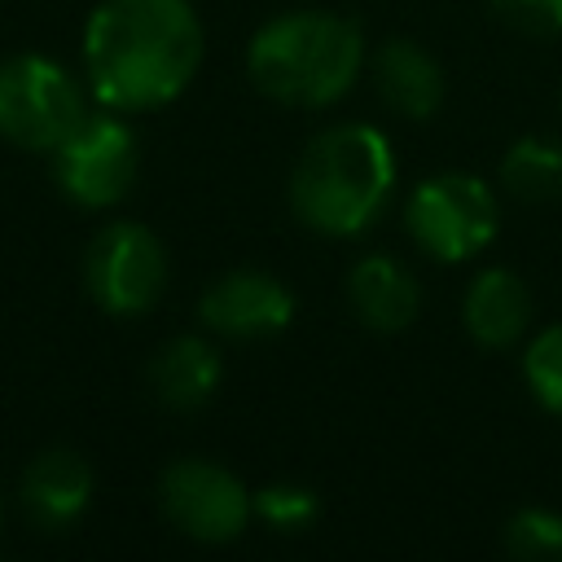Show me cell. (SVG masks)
Masks as SVG:
<instances>
[{"label":"cell","mask_w":562,"mask_h":562,"mask_svg":"<svg viewBox=\"0 0 562 562\" xmlns=\"http://www.w3.org/2000/svg\"><path fill=\"white\" fill-rule=\"evenodd\" d=\"M461 321H465V334L487 351H505V347L522 342V334L531 325L527 281L514 268H483L465 285Z\"/></svg>","instance_id":"cell-11"},{"label":"cell","mask_w":562,"mask_h":562,"mask_svg":"<svg viewBox=\"0 0 562 562\" xmlns=\"http://www.w3.org/2000/svg\"><path fill=\"white\" fill-rule=\"evenodd\" d=\"M88 114L83 88L66 66L40 53L0 61V136L22 149L53 154Z\"/></svg>","instance_id":"cell-5"},{"label":"cell","mask_w":562,"mask_h":562,"mask_svg":"<svg viewBox=\"0 0 562 562\" xmlns=\"http://www.w3.org/2000/svg\"><path fill=\"white\" fill-rule=\"evenodd\" d=\"M522 378L531 386V395L540 400V408L562 417V325L540 329L527 351H522Z\"/></svg>","instance_id":"cell-17"},{"label":"cell","mask_w":562,"mask_h":562,"mask_svg":"<svg viewBox=\"0 0 562 562\" xmlns=\"http://www.w3.org/2000/svg\"><path fill=\"white\" fill-rule=\"evenodd\" d=\"M501 184L518 202H558L562 198V136H518L501 158Z\"/></svg>","instance_id":"cell-15"},{"label":"cell","mask_w":562,"mask_h":562,"mask_svg":"<svg viewBox=\"0 0 562 562\" xmlns=\"http://www.w3.org/2000/svg\"><path fill=\"white\" fill-rule=\"evenodd\" d=\"M149 386L167 408H198L220 386V351L198 334H180L149 360Z\"/></svg>","instance_id":"cell-14"},{"label":"cell","mask_w":562,"mask_h":562,"mask_svg":"<svg viewBox=\"0 0 562 562\" xmlns=\"http://www.w3.org/2000/svg\"><path fill=\"white\" fill-rule=\"evenodd\" d=\"M83 281L97 307L110 316H140L162 299L167 250L145 224L114 220L92 237L83 255Z\"/></svg>","instance_id":"cell-6"},{"label":"cell","mask_w":562,"mask_h":562,"mask_svg":"<svg viewBox=\"0 0 562 562\" xmlns=\"http://www.w3.org/2000/svg\"><path fill=\"white\" fill-rule=\"evenodd\" d=\"M250 505H255V518H263L272 531H303L321 514L316 492L299 483H268L250 496Z\"/></svg>","instance_id":"cell-18"},{"label":"cell","mask_w":562,"mask_h":562,"mask_svg":"<svg viewBox=\"0 0 562 562\" xmlns=\"http://www.w3.org/2000/svg\"><path fill=\"white\" fill-rule=\"evenodd\" d=\"M395 189V149L373 123H334L290 171V211L321 237H360Z\"/></svg>","instance_id":"cell-2"},{"label":"cell","mask_w":562,"mask_h":562,"mask_svg":"<svg viewBox=\"0 0 562 562\" xmlns=\"http://www.w3.org/2000/svg\"><path fill=\"white\" fill-rule=\"evenodd\" d=\"M496 193L474 171H439L422 180L404 206L408 237L439 263H465L496 237Z\"/></svg>","instance_id":"cell-4"},{"label":"cell","mask_w":562,"mask_h":562,"mask_svg":"<svg viewBox=\"0 0 562 562\" xmlns=\"http://www.w3.org/2000/svg\"><path fill=\"white\" fill-rule=\"evenodd\" d=\"M505 549L522 562H562V514L527 505L505 522Z\"/></svg>","instance_id":"cell-16"},{"label":"cell","mask_w":562,"mask_h":562,"mask_svg":"<svg viewBox=\"0 0 562 562\" xmlns=\"http://www.w3.org/2000/svg\"><path fill=\"white\" fill-rule=\"evenodd\" d=\"M487 4L518 35H531V40L562 35V0H487Z\"/></svg>","instance_id":"cell-19"},{"label":"cell","mask_w":562,"mask_h":562,"mask_svg":"<svg viewBox=\"0 0 562 562\" xmlns=\"http://www.w3.org/2000/svg\"><path fill=\"white\" fill-rule=\"evenodd\" d=\"M158 501H162V514L189 540H202V544L237 540L255 514L241 479L215 461H202V457L171 461L158 479Z\"/></svg>","instance_id":"cell-8"},{"label":"cell","mask_w":562,"mask_h":562,"mask_svg":"<svg viewBox=\"0 0 562 562\" xmlns=\"http://www.w3.org/2000/svg\"><path fill=\"white\" fill-rule=\"evenodd\" d=\"M0 527H4V501H0Z\"/></svg>","instance_id":"cell-20"},{"label":"cell","mask_w":562,"mask_h":562,"mask_svg":"<svg viewBox=\"0 0 562 562\" xmlns=\"http://www.w3.org/2000/svg\"><path fill=\"white\" fill-rule=\"evenodd\" d=\"M92 501V465L70 448L40 452L22 474V509L35 527L61 531Z\"/></svg>","instance_id":"cell-12"},{"label":"cell","mask_w":562,"mask_h":562,"mask_svg":"<svg viewBox=\"0 0 562 562\" xmlns=\"http://www.w3.org/2000/svg\"><path fill=\"white\" fill-rule=\"evenodd\" d=\"M347 299L364 329L373 334H400L422 312V285L417 277L391 259V255H364L347 272Z\"/></svg>","instance_id":"cell-10"},{"label":"cell","mask_w":562,"mask_h":562,"mask_svg":"<svg viewBox=\"0 0 562 562\" xmlns=\"http://www.w3.org/2000/svg\"><path fill=\"white\" fill-rule=\"evenodd\" d=\"M202 22L189 0H101L83 31V66L105 110H158L202 66Z\"/></svg>","instance_id":"cell-1"},{"label":"cell","mask_w":562,"mask_h":562,"mask_svg":"<svg viewBox=\"0 0 562 562\" xmlns=\"http://www.w3.org/2000/svg\"><path fill=\"white\" fill-rule=\"evenodd\" d=\"M198 321L220 338H268L294 321V294L263 268H233L198 299Z\"/></svg>","instance_id":"cell-9"},{"label":"cell","mask_w":562,"mask_h":562,"mask_svg":"<svg viewBox=\"0 0 562 562\" xmlns=\"http://www.w3.org/2000/svg\"><path fill=\"white\" fill-rule=\"evenodd\" d=\"M369 75L378 97L400 119H430L443 105V70L413 40H386L369 53Z\"/></svg>","instance_id":"cell-13"},{"label":"cell","mask_w":562,"mask_h":562,"mask_svg":"<svg viewBox=\"0 0 562 562\" xmlns=\"http://www.w3.org/2000/svg\"><path fill=\"white\" fill-rule=\"evenodd\" d=\"M369 53L351 18L325 9H290L268 18L246 48L250 83L281 105L321 110L351 92Z\"/></svg>","instance_id":"cell-3"},{"label":"cell","mask_w":562,"mask_h":562,"mask_svg":"<svg viewBox=\"0 0 562 562\" xmlns=\"http://www.w3.org/2000/svg\"><path fill=\"white\" fill-rule=\"evenodd\" d=\"M140 171L136 136L114 114H83L79 127L53 149V176L79 206H114L132 193Z\"/></svg>","instance_id":"cell-7"}]
</instances>
